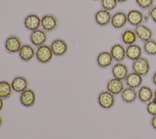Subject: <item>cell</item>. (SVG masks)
Segmentation results:
<instances>
[{
  "label": "cell",
  "instance_id": "2",
  "mask_svg": "<svg viewBox=\"0 0 156 139\" xmlns=\"http://www.w3.org/2000/svg\"><path fill=\"white\" fill-rule=\"evenodd\" d=\"M54 54L50 46L43 45L37 47L35 52V57L37 61L41 63H49L52 59Z\"/></svg>",
  "mask_w": 156,
  "mask_h": 139
},
{
  "label": "cell",
  "instance_id": "7",
  "mask_svg": "<svg viewBox=\"0 0 156 139\" xmlns=\"http://www.w3.org/2000/svg\"><path fill=\"white\" fill-rule=\"evenodd\" d=\"M24 27L30 31H34L40 29L41 27V18L35 13L27 15L24 19Z\"/></svg>",
  "mask_w": 156,
  "mask_h": 139
},
{
  "label": "cell",
  "instance_id": "10",
  "mask_svg": "<svg viewBox=\"0 0 156 139\" xmlns=\"http://www.w3.org/2000/svg\"><path fill=\"white\" fill-rule=\"evenodd\" d=\"M110 52L115 61L121 62L126 58V51L124 46L121 43H115L111 47Z\"/></svg>",
  "mask_w": 156,
  "mask_h": 139
},
{
  "label": "cell",
  "instance_id": "17",
  "mask_svg": "<svg viewBox=\"0 0 156 139\" xmlns=\"http://www.w3.org/2000/svg\"><path fill=\"white\" fill-rule=\"evenodd\" d=\"M113 60L110 52L107 51L100 52L96 57V63L101 68L109 67L113 63Z\"/></svg>",
  "mask_w": 156,
  "mask_h": 139
},
{
  "label": "cell",
  "instance_id": "6",
  "mask_svg": "<svg viewBox=\"0 0 156 139\" xmlns=\"http://www.w3.org/2000/svg\"><path fill=\"white\" fill-rule=\"evenodd\" d=\"M29 40L31 43L37 47L43 45L48 40L47 32L43 29L32 31L29 35Z\"/></svg>",
  "mask_w": 156,
  "mask_h": 139
},
{
  "label": "cell",
  "instance_id": "8",
  "mask_svg": "<svg viewBox=\"0 0 156 139\" xmlns=\"http://www.w3.org/2000/svg\"><path fill=\"white\" fill-rule=\"evenodd\" d=\"M50 47L55 56H62L65 54L68 46L66 42L62 38H55L51 43Z\"/></svg>",
  "mask_w": 156,
  "mask_h": 139
},
{
  "label": "cell",
  "instance_id": "31",
  "mask_svg": "<svg viewBox=\"0 0 156 139\" xmlns=\"http://www.w3.org/2000/svg\"><path fill=\"white\" fill-rule=\"evenodd\" d=\"M151 125L152 127L156 130V115L154 116H152L151 119Z\"/></svg>",
  "mask_w": 156,
  "mask_h": 139
},
{
  "label": "cell",
  "instance_id": "32",
  "mask_svg": "<svg viewBox=\"0 0 156 139\" xmlns=\"http://www.w3.org/2000/svg\"><path fill=\"white\" fill-rule=\"evenodd\" d=\"M151 80H152V84L156 87V71L153 73V74L152 76Z\"/></svg>",
  "mask_w": 156,
  "mask_h": 139
},
{
  "label": "cell",
  "instance_id": "11",
  "mask_svg": "<svg viewBox=\"0 0 156 139\" xmlns=\"http://www.w3.org/2000/svg\"><path fill=\"white\" fill-rule=\"evenodd\" d=\"M112 15L110 12L101 9L95 12L94 18L96 23L101 26H107L111 23Z\"/></svg>",
  "mask_w": 156,
  "mask_h": 139
},
{
  "label": "cell",
  "instance_id": "33",
  "mask_svg": "<svg viewBox=\"0 0 156 139\" xmlns=\"http://www.w3.org/2000/svg\"><path fill=\"white\" fill-rule=\"evenodd\" d=\"M150 18L149 12L147 13H144V23L148 21V20Z\"/></svg>",
  "mask_w": 156,
  "mask_h": 139
},
{
  "label": "cell",
  "instance_id": "5",
  "mask_svg": "<svg viewBox=\"0 0 156 139\" xmlns=\"http://www.w3.org/2000/svg\"><path fill=\"white\" fill-rule=\"evenodd\" d=\"M58 26L57 17L51 13H47L41 17V27L46 32H52Z\"/></svg>",
  "mask_w": 156,
  "mask_h": 139
},
{
  "label": "cell",
  "instance_id": "35",
  "mask_svg": "<svg viewBox=\"0 0 156 139\" xmlns=\"http://www.w3.org/2000/svg\"><path fill=\"white\" fill-rule=\"evenodd\" d=\"M118 3H123L125 2H127L128 0H116Z\"/></svg>",
  "mask_w": 156,
  "mask_h": 139
},
{
  "label": "cell",
  "instance_id": "21",
  "mask_svg": "<svg viewBox=\"0 0 156 139\" xmlns=\"http://www.w3.org/2000/svg\"><path fill=\"white\" fill-rule=\"evenodd\" d=\"M126 57L132 61H134L141 57L143 52L142 48L139 45L136 43L127 46L126 48Z\"/></svg>",
  "mask_w": 156,
  "mask_h": 139
},
{
  "label": "cell",
  "instance_id": "25",
  "mask_svg": "<svg viewBox=\"0 0 156 139\" xmlns=\"http://www.w3.org/2000/svg\"><path fill=\"white\" fill-rule=\"evenodd\" d=\"M13 88L11 83L7 80H2L0 82V98L3 99H8L13 93Z\"/></svg>",
  "mask_w": 156,
  "mask_h": 139
},
{
  "label": "cell",
  "instance_id": "29",
  "mask_svg": "<svg viewBox=\"0 0 156 139\" xmlns=\"http://www.w3.org/2000/svg\"><path fill=\"white\" fill-rule=\"evenodd\" d=\"M146 111L152 116L156 115V99L153 98L151 101L147 103Z\"/></svg>",
  "mask_w": 156,
  "mask_h": 139
},
{
  "label": "cell",
  "instance_id": "26",
  "mask_svg": "<svg viewBox=\"0 0 156 139\" xmlns=\"http://www.w3.org/2000/svg\"><path fill=\"white\" fill-rule=\"evenodd\" d=\"M143 51L149 55H156V40L151 39L144 43Z\"/></svg>",
  "mask_w": 156,
  "mask_h": 139
},
{
  "label": "cell",
  "instance_id": "13",
  "mask_svg": "<svg viewBox=\"0 0 156 139\" xmlns=\"http://www.w3.org/2000/svg\"><path fill=\"white\" fill-rule=\"evenodd\" d=\"M127 22L132 26L136 27L144 23V13L137 9H132L127 13Z\"/></svg>",
  "mask_w": 156,
  "mask_h": 139
},
{
  "label": "cell",
  "instance_id": "9",
  "mask_svg": "<svg viewBox=\"0 0 156 139\" xmlns=\"http://www.w3.org/2000/svg\"><path fill=\"white\" fill-rule=\"evenodd\" d=\"M20 101L21 104L26 107H32L36 101V94L34 90L27 88L22 93L20 96Z\"/></svg>",
  "mask_w": 156,
  "mask_h": 139
},
{
  "label": "cell",
  "instance_id": "3",
  "mask_svg": "<svg viewBox=\"0 0 156 139\" xmlns=\"http://www.w3.org/2000/svg\"><path fill=\"white\" fill-rule=\"evenodd\" d=\"M23 43L21 38L15 35H11L7 37L4 42L5 51L10 54L19 52Z\"/></svg>",
  "mask_w": 156,
  "mask_h": 139
},
{
  "label": "cell",
  "instance_id": "23",
  "mask_svg": "<svg viewBox=\"0 0 156 139\" xmlns=\"http://www.w3.org/2000/svg\"><path fill=\"white\" fill-rule=\"evenodd\" d=\"M120 38L124 45L128 46L135 43L138 38L135 30L132 29H126L121 32Z\"/></svg>",
  "mask_w": 156,
  "mask_h": 139
},
{
  "label": "cell",
  "instance_id": "37",
  "mask_svg": "<svg viewBox=\"0 0 156 139\" xmlns=\"http://www.w3.org/2000/svg\"><path fill=\"white\" fill-rule=\"evenodd\" d=\"M93 1H100L101 0H93Z\"/></svg>",
  "mask_w": 156,
  "mask_h": 139
},
{
  "label": "cell",
  "instance_id": "15",
  "mask_svg": "<svg viewBox=\"0 0 156 139\" xmlns=\"http://www.w3.org/2000/svg\"><path fill=\"white\" fill-rule=\"evenodd\" d=\"M112 73L113 77L123 80H125L129 73L126 65L121 62H117L113 66Z\"/></svg>",
  "mask_w": 156,
  "mask_h": 139
},
{
  "label": "cell",
  "instance_id": "19",
  "mask_svg": "<svg viewBox=\"0 0 156 139\" xmlns=\"http://www.w3.org/2000/svg\"><path fill=\"white\" fill-rule=\"evenodd\" d=\"M36 50L29 44H24L21 46L18 54L20 58L24 62H29L35 57Z\"/></svg>",
  "mask_w": 156,
  "mask_h": 139
},
{
  "label": "cell",
  "instance_id": "34",
  "mask_svg": "<svg viewBox=\"0 0 156 139\" xmlns=\"http://www.w3.org/2000/svg\"><path fill=\"white\" fill-rule=\"evenodd\" d=\"M4 99H2V98H0V101H1V108H0V109L1 110H2V107H3V101H4Z\"/></svg>",
  "mask_w": 156,
  "mask_h": 139
},
{
  "label": "cell",
  "instance_id": "36",
  "mask_svg": "<svg viewBox=\"0 0 156 139\" xmlns=\"http://www.w3.org/2000/svg\"><path fill=\"white\" fill-rule=\"evenodd\" d=\"M154 98L155 99H156V88L155 89V90L154 91Z\"/></svg>",
  "mask_w": 156,
  "mask_h": 139
},
{
  "label": "cell",
  "instance_id": "30",
  "mask_svg": "<svg viewBox=\"0 0 156 139\" xmlns=\"http://www.w3.org/2000/svg\"><path fill=\"white\" fill-rule=\"evenodd\" d=\"M149 13L150 16V18L156 23V5L153 6L150 10H149Z\"/></svg>",
  "mask_w": 156,
  "mask_h": 139
},
{
  "label": "cell",
  "instance_id": "1",
  "mask_svg": "<svg viewBox=\"0 0 156 139\" xmlns=\"http://www.w3.org/2000/svg\"><path fill=\"white\" fill-rule=\"evenodd\" d=\"M132 68L133 72L141 76H146L150 71L151 66L148 60L146 57L141 56L138 59L133 61Z\"/></svg>",
  "mask_w": 156,
  "mask_h": 139
},
{
  "label": "cell",
  "instance_id": "27",
  "mask_svg": "<svg viewBox=\"0 0 156 139\" xmlns=\"http://www.w3.org/2000/svg\"><path fill=\"white\" fill-rule=\"evenodd\" d=\"M116 0H101L100 5L101 8L107 11L111 12L118 5Z\"/></svg>",
  "mask_w": 156,
  "mask_h": 139
},
{
  "label": "cell",
  "instance_id": "24",
  "mask_svg": "<svg viewBox=\"0 0 156 139\" xmlns=\"http://www.w3.org/2000/svg\"><path fill=\"white\" fill-rule=\"evenodd\" d=\"M120 94L122 100L126 103H132L138 98L137 91L135 89L128 87L124 88Z\"/></svg>",
  "mask_w": 156,
  "mask_h": 139
},
{
  "label": "cell",
  "instance_id": "28",
  "mask_svg": "<svg viewBox=\"0 0 156 139\" xmlns=\"http://www.w3.org/2000/svg\"><path fill=\"white\" fill-rule=\"evenodd\" d=\"M137 5L142 10H150L154 4V0H135Z\"/></svg>",
  "mask_w": 156,
  "mask_h": 139
},
{
  "label": "cell",
  "instance_id": "12",
  "mask_svg": "<svg viewBox=\"0 0 156 139\" xmlns=\"http://www.w3.org/2000/svg\"><path fill=\"white\" fill-rule=\"evenodd\" d=\"M127 22V13L123 11H118L112 15L111 25L116 29L122 28Z\"/></svg>",
  "mask_w": 156,
  "mask_h": 139
},
{
  "label": "cell",
  "instance_id": "22",
  "mask_svg": "<svg viewBox=\"0 0 156 139\" xmlns=\"http://www.w3.org/2000/svg\"><path fill=\"white\" fill-rule=\"evenodd\" d=\"M124 80L128 87L135 89L141 87L143 82V76L133 71L129 73Z\"/></svg>",
  "mask_w": 156,
  "mask_h": 139
},
{
  "label": "cell",
  "instance_id": "18",
  "mask_svg": "<svg viewBox=\"0 0 156 139\" xmlns=\"http://www.w3.org/2000/svg\"><path fill=\"white\" fill-rule=\"evenodd\" d=\"M11 85L13 91L17 93H22L28 88L29 82L25 77L17 76L13 79Z\"/></svg>",
  "mask_w": 156,
  "mask_h": 139
},
{
  "label": "cell",
  "instance_id": "16",
  "mask_svg": "<svg viewBox=\"0 0 156 139\" xmlns=\"http://www.w3.org/2000/svg\"><path fill=\"white\" fill-rule=\"evenodd\" d=\"M106 87L107 90L114 95H117L121 94L124 88V85L122 80L113 77L107 81Z\"/></svg>",
  "mask_w": 156,
  "mask_h": 139
},
{
  "label": "cell",
  "instance_id": "20",
  "mask_svg": "<svg viewBox=\"0 0 156 139\" xmlns=\"http://www.w3.org/2000/svg\"><path fill=\"white\" fill-rule=\"evenodd\" d=\"M138 99L143 103H147L154 98V91L147 85H142L137 91Z\"/></svg>",
  "mask_w": 156,
  "mask_h": 139
},
{
  "label": "cell",
  "instance_id": "14",
  "mask_svg": "<svg viewBox=\"0 0 156 139\" xmlns=\"http://www.w3.org/2000/svg\"><path fill=\"white\" fill-rule=\"evenodd\" d=\"M134 30L136 32L137 38L144 43L152 38V30L144 24H141L135 27Z\"/></svg>",
  "mask_w": 156,
  "mask_h": 139
},
{
  "label": "cell",
  "instance_id": "4",
  "mask_svg": "<svg viewBox=\"0 0 156 139\" xmlns=\"http://www.w3.org/2000/svg\"><path fill=\"white\" fill-rule=\"evenodd\" d=\"M98 102L102 108L109 109L113 106L115 102V97L113 94L108 90L102 91L98 94Z\"/></svg>",
  "mask_w": 156,
  "mask_h": 139
}]
</instances>
